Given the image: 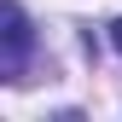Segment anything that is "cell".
Instances as JSON below:
<instances>
[{"mask_svg": "<svg viewBox=\"0 0 122 122\" xmlns=\"http://www.w3.org/2000/svg\"><path fill=\"white\" fill-rule=\"evenodd\" d=\"M29 58H35L29 12L23 6H6V29H0V81H29Z\"/></svg>", "mask_w": 122, "mask_h": 122, "instance_id": "1", "label": "cell"}, {"mask_svg": "<svg viewBox=\"0 0 122 122\" xmlns=\"http://www.w3.org/2000/svg\"><path fill=\"white\" fill-rule=\"evenodd\" d=\"M111 47H116V58H122V18H111Z\"/></svg>", "mask_w": 122, "mask_h": 122, "instance_id": "2", "label": "cell"}]
</instances>
